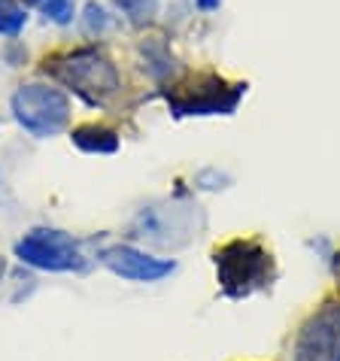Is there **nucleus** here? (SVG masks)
Instances as JSON below:
<instances>
[{"instance_id": "1", "label": "nucleus", "mask_w": 340, "mask_h": 361, "mask_svg": "<svg viewBox=\"0 0 340 361\" xmlns=\"http://www.w3.org/2000/svg\"><path fill=\"white\" fill-rule=\"evenodd\" d=\"M46 73H52L88 106H104L122 88V76H119L116 64L97 49H76V52L52 58V61H46Z\"/></svg>"}, {"instance_id": "2", "label": "nucleus", "mask_w": 340, "mask_h": 361, "mask_svg": "<svg viewBox=\"0 0 340 361\" xmlns=\"http://www.w3.org/2000/svg\"><path fill=\"white\" fill-rule=\"evenodd\" d=\"M216 276L225 298L240 300L258 288H267L277 276L271 252L255 240H231L216 249Z\"/></svg>"}, {"instance_id": "3", "label": "nucleus", "mask_w": 340, "mask_h": 361, "mask_svg": "<svg viewBox=\"0 0 340 361\" xmlns=\"http://www.w3.org/2000/svg\"><path fill=\"white\" fill-rule=\"evenodd\" d=\"M16 122L31 137H55L70 122V97L55 85L28 82L9 100Z\"/></svg>"}, {"instance_id": "4", "label": "nucleus", "mask_w": 340, "mask_h": 361, "mask_svg": "<svg viewBox=\"0 0 340 361\" xmlns=\"http://www.w3.org/2000/svg\"><path fill=\"white\" fill-rule=\"evenodd\" d=\"M246 85L243 82H225L222 76L216 73H204V76H195L192 82L174 88L167 92V106L176 118H186V116H231L240 97H243Z\"/></svg>"}, {"instance_id": "5", "label": "nucleus", "mask_w": 340, "mask_h": 361, "mask_svg": "<svg viewBox=\"0 0 340 361\" xmlns=\"http://www.w3.org/2000/svg\"><path fill=\"white\" fill-rule=\"evenodd\" d=\"M16 258L22 264L37 270H52V274H70V270H85L88 262L83 249L70 234L55 228H37L16 243Z\"/></svg>"}, {"instance_id": "6", "label": "nucleus", "mask_w": 340, "mask_h": 361, "mask_svg": "<svg viewBox=\"0 0 340 361\" xmlns=\"http://www.w3.org/2000/svg\"><path fill=\"white\" fill-rule=\"evenodd\" d=\"M292 361H340V304L325 300L298 328Z\"/></svg>"}, {"instance_id": "7", "label": "nucleus", "mask_w": 340, "mask_h": 361, "mask_svg": "<svg viewBox=\"0 0 340 361\" xmlns=\"http://www.w3.org/2000/svg\"><path fill=\"white\" fill-rule=\"evenodd\" d=\"M101 264L109 267L116 276L131 279V283H158L176 270L174 258H155L149 252H140L134 246H107L101 252Z\"/></svg>"}, {"instance_id": "8", "label": "nucleus", "mask_w": 340, "mask_h": 361, "mask_svg": "<svg viewBox=\"0 0 340 361\" xmlns=\"http://www.w3.org/2000/svg\"><path fill=\"white\" fill-rule=\"evenodd\" d=\"M76 149H83L88 155H113L119 152V146H122V140L113 128H104V125H83V128H73V134H70Z\"/></svg>"}, {"instance_id": "9", "label": "nucleus", "mask_w": 340, "mask_h": 361, "mask_svg": "<svg viewBox=\"0 0 340 361\" xmlns=\"http://www.w3.org/2000/svg\"><path fill=\"white\" fill-rule=\"evenodd\" d=\"M140 55H143V61H146L143 67L155 79H164V76L174 73V55L167 52L162 37H152V39H146V43H140Z\"/></svg>"}, {"instance_id": "10", "label": "nucleus", "mask_w": 340, "mask_h": 361, "mask_svg": "<svg viewBox=\"0 0 340 361\" xmlns=\"http://www.w3.org/2000/svg\"><path fill=\"white\" fill-rule=\"evenodd\" d=\"M28 22V13L18 0H0V37H18Z\"/></svg>"}, {"instance_id": "11", "label": "nucleus", "mask_w": 340, "mask_h": 361, "mask_svg": "<svg viewBox=\"0 0 340 361\" xmlns=\"http://www.w3.org/2000/svg\"><path fill=\"white\" fill-rule=\"evenodd\" d=\"M31 4L46 18H52L55 25H70L73 22V0H31Z\"/></svg>"}, {"instance_id": "12", "label": "nucleus", "mask_w": 340, "mask_h": 361, "mask_svg": "<svg viewBox=\"0 0 340 361\" xmlns=\"http://www.w3.org/2000/svg\"><path fill=\"white\" fill-rule=\"evenodd\" d=\"M116 4L122 6L125 13L134 18V22H149V18H152V13H155V4H158V0H116Z\"/></svg>"}, {"instance_id": "13", "label": "nucleus", "mask_w": 340, "mask_h": 361, "mask_svg": "<svg viewBox=\"0 0 340 361\" xmlns=\"http://www.w3.org/2000/svg\"><path fill=\"white\" fill-rule=\"evenodd\" d=\"M107 25H109L107 9L97 6V4H88L85 6V31L88 34H101V31H107Z\"/></svg>"}, {"instance_id": "14", "label": "nucleus", "mask_w": 340, "mask_h": 361, "mask_svg": "<svg viewBox=\"0 0 340 361\" xmlns=\"http://www.w3.org/2000/svg\"><path fill=\"white\" fill-rule=\"evenodd\" d=\"M198 6H201V9H216L219 0H198Z\"/></svg>"}, {"instance_id": "15", "label": "nucleus", "mask_w": 340, "mask_h": 361, "mask_svg": "<svg viewBox=\"0 0 340 361\" xmlns=\"http://www.w3.org/2000/svg\"><path fill=\"white\" fill-rule=\"evenodd\" d=\"M4 274H6V262L0 258V279H4Z\"/></svg>"}]
</instances>
